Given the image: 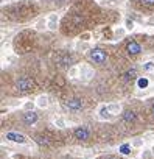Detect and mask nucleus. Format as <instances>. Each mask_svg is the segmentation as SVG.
Masks as SVG:
<instances>
[{"label":"nucleus","instance_id":"f257e3e1","mask_svg":"<svg viewBox=\"0 0 154 159\" xmlns=\"http://www.w3.org/2000/svg\"><path fill=\"white\" fill-rule=\"evenodd\" d=\"M106 58H108V55L101 48H94V50L89 52V59L94 61L95 64H103L106 61Z\"/></svg>","mask_w":154,"mask_h":159},{"label":"nucleus","instance_id":"f03ea898","mask_svg":"<svg viewBox=\"0 0 154 159\" xmlns=\"http://www.w3.org/2000/svg\"><path fill=\"white\" fill-rule=\"evenodd\" d=\"M16 86H17L19 91H30V89L34 87V81L30 77H22L20 80H17Z\"/></svg>","mask_w":154,"mask_h":159},{"label":"nucleus","instance_id":"7ed1b4c3","mask_svg":"<svg viewBox=\"0 0 154 159\" xmlns=\"http://www.w3.org/2000/svg\"><path fill=\"white\" fill-rule=\"evenodd\" d=\"M66 108L72 109V111H80L83 108V100L81 98H70L66 101Z\"/></svg>","mask_w":154,"mask_h":159},{"label":"nucleus","instance_id":"20e7f679","mask_svg":"<svg viewBox=\"0 0 154 159\" xmlns=\"http://www.w3.org/2000/svg\"><path fill=\"white\" fill-rule=\"evenodd\" d=\"M6 139L11 141V142H16V143H25L27 142V137L24 134H19V133H6Z\"/></svg>","mask_w":154,"mask_h":159},{"label":"nucleus","instance_id":"39448f33","mask_svg":"<svg viewBox=\"0 0 154 159\" xmlns=\"http://www.w3.org/2000/svg\"><path fill=\"white\" fill-rule=\"evenodd\" d=\"M38 119H39V117H38V114L34 111H27L24 114V122L27 123V125H33V123H36Z\"/></svg>","mask_w":154,"mask_h":159},{"label":"nucleus","instance_id":"423d86ee","mask_svg":"<svg viewBox=\"0 0 154 159\" xmlns=\"http://www.w3.org/2000/svg\"><path fill=\"white\" fill-rule=\"evenodd\" d=\"M73 134H75L76 139H81V141H86V139H89V131H87L86 128H84V126L76 128V129L73 131Z\"/></svg>","mask_w":154,"mask_h":159},{"label":"nucleus","instance_id":"0eeeda50","mask_svg":"<svg viewBox=\"0 0 154 159\" xmlns=\"http://www.w3.org/2000/svg\"><path fill=\"white\" fill-rule=\"evenodd\" d=\"M126 50H128L129 55H139L142 48H140V45L136 42V41H131V42L128 44V47H126Z\"/></svg>","mask_w":154,"mask_h":159},{"label":"nucleus","instance_id":"6e6552de","mask_svg":"<svg viewBox=\"0 0 154 159\" xmlns=\"http://www.w3.org/2000/svg\"><path fill=\"white\" fill-rule=\"evenodd\" d=\"M123 119H125V122H128V123H134L136 120H137V115L132 112V111H125V114H123Z\"/></svg>","mask_w":154,"mask_h":159},{"label":"nucleus","instance_id":"1a4fd4ad","mask_svg":"<svg viewBox=\"0 0 154 159\" xmlns=\"http://www.w3.org/2000/svg\"><path fill=\"white\" fill-rule=\"evenodd\" d=\"M125 77H126V80H134L137 77V70L136 69H131V70H128L125 73Z\"/></svg>","mask_w":154,"mask_h":159},{"label":"nucleus","instance_id":"9d476101","mask_svg":"<svg viewBox=\"0 0 154 159\" xmlns=\"http://www.w3.org/2000/svg\"><path fill=\"white\" fill-rule=\"evenodd\" d=\"M38 105L41 108H47L48 106V98H47V97H39V98H38Z\"/></svg>","mask_w":154,"mask_h":159},{"label":"nucleus","instance_id":"9b49d317","mask_svg":"<svg viewBox=\"0 0 154 159\" xmlns=\"http://www.w3.org/2000/svg\"><path fill=\"white\" fill-rule=\"evenodd\" d=\"M148 84H150V81L146 80V78H139V81H137V86H139L140 89H145Z\"/></svg>","mask_w":154,"mask_h":159},{"label":"nucleus","instance_id":"f8f14e48","mask_svg":"<svg viewBox=\"0 0 154 159\" xmlns=\"http://www.w3.org/2000/svg\"><path fill=\"white\" fill-rule=\"evenodd\" d=\"M120 153L122 155H129L131 153V148H129L128 143H125V145H122V147H120Z\"/></svg>","mask_w":154,"mask_h":159},{"label":"nucleus","instance_id":"ddd939ff","mask_svg":"<svg viewBox=\"0 0 154 159\" xmlns=\"http://www.w3.org/2000/svg\"><path fill=\"white\" fill-rule=\"evenodd\" d=\"M62 66H70V63H72V56H69V55H66L64 58H62Z\"/></svg>","mask_w":154,"mask_h":159},{"label":"nucleus","instance_id":"4468645a","mask_svg":"<svg viewBox=\"0 0 154 159\" xmlns=\"http://www.w3.org/2000/svg\"><path fill=\"white\" fill-rule=\"evenodd\" d=\"M36 142L41 143V145H48V141L45 139V137H36Z\"/></svg>","mask_w":154,"mask_h":159},{"label":"nucleus","instance_id":"2eb2a0df","mask_svg":"<svg viewBox=\"0 0 154 159\" xmlns=\"http://www.w3.org/2000/svg\"><path fill=\"white\" fill-rule=\"evenodd\" d=\"M143 69H145V70H153V69H154V63H153V61L146 63V64L143 66Z\"/></svg>","mask_w":154,"mask_h":159},{"label":"nucleus","instance_id":"dca6fc26","mask_svg":"<svg viewBox=\"0 0 154 159\" xmlns=\"http://www.w3.org/2000/svg\"><path fill=\"white\" fill-rule=\"evenodd\" d=\"M101 115H103V117H109V112H108V109H101Z\"/></svg>","mask_w":154,"mask_h":159},{"label":"nucleus","instance_id":"f3484780","mask_svg":"<svg viewBox=\"0 0 154 159\" xmlns=\"http://www.w3.org/2000/svg\"><path fill=\"white\" fill-rule=\"evenodd\" d=\"M143 3H146V5H154V0H143Z\"/></svg>","mask_w":154,"mask_h":159},{"label":"nucleus","instance_id":"a211bd4d","mask_svg":"<svg viewBox=\"0 0 154 159\" xmlns=\"http://www.w3.org/2000/svg\"><path fill=\"white\" fill-rule=\"evenodd\" d=\"M56 123H58V125H59V126H64V122H62L61 119H58V120H56Z\"/></svg>","mask_w":154,"mask_h":159},{"label":"nucleus","instance_id":"6ab92c4d","mask_svg":"<svg viewBox=\"0 0 154 159\" xmlns=\"http://www.w3.org/2000/svg\"><path fill=\"white\" fill-rule=\"evenodd\" d=\"M126 25H128V28H132V22H131V20H128V22H126Z\"/></svg>","mask_w":154,"mask_h":159},{"label":"nucleus","instance_id":"aec40b11","mask_svg":"<svg viewBox=\"0 0 154 159\" xmlns=\"http://www.w3.org/2000/svg\"><path fill=\"white\" fill-rule=\"evenodd\" d=\"M151 112H153V115H154V106L151 108Z\"/></svg>","mask_w":154,"mask_h":159},{"label":"nucleus","instance_id":"412c9836","mask_svg":"<svg viewBox=\"0 0 154 159\" xmlns=\"http://www.w3.org/2000/svg\"><path fill=\"white\" fill-rule=\"evenodd\" d=\"M108 159H112V158H108Z\"/></svg>","mask_w":154,"mask_h":159}]
</instances>
